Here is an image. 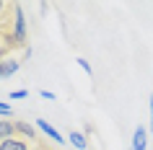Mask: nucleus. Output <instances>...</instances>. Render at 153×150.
Listing matches in <instances>:
<instances>
[{
    "mask_svg": "<svg viewBox=\"0 0 153 150\" xmlns=\"http://www.w3.org/2000/svg\"><path fill=\"white\" fill-rule=\"evenodd\" d=\"M10 39H13V47L16 49H29V26H26V16H24V5L16 3V10H13V26H10Z\"/></svg>",
    "mask_w": 153,
    "mask_h": 150,
    "instance_id": "f257e3e1",
    "label": "nucleus"
},
{
    "mask_svg": "<svg viewBox=\"0 0 153 150\" xmlns=\"http://www.w3.org/2000/svg\"><path fill=\"white\" fill-rule=\"evenodd\" d=\"M0 150H42V142H31V140H24V137H10V140H3L0 142Z\"/></svg>",
    "mask_w": 153,
    "mask_h": 150,
    "instance_id": "f03ea898",
    "label": "nucleus"
},
{
    "mask_svg": "<svg viewBox=\"0 0 153 150\" xmlns=\"http://www.w3.org/2000/svg\"><path fill=\"white\" fill-rule=\"evenodd\" d=\"M21 57L13 52V55H8V57H3L0 60V78H10L13 72H18V67H21Z\"/></svg>",
    "mask_w": 153,
    "mask_h": 150,
    "instance_id": "7ed1b4c3",
    "label": "nucleus"
},
{
    "mask_svg": "<svg viewBox=\"0 0 153 150\" xmlns=\"http://www.w3.org/2000/svg\"><path fill=\"white\" fill-rule=\"evenodd\" d=\"M13 10H16V3L0 0V29L8 34H10V26H13Z\"/></svg>",
    "mask_w": 153,
    "mask_h": 150,
    "instance_id": "20e7f679",
    "label": "nucleus"
},
{
    "mask_svg": "<svg viewBox=\"0 0 153 150\" xmlns=\"http://www.w3.org/2000/svg\"><path fill=\"white\" fill-rule=\"evenodd\" d=\"M16 132H18V137H24V140L39 142V134H36V129H34L31 124H26V122H21V119H16Z\"/></svg>",
    "mask_w": 153,
    "mask_h": 150,
    "instance_id": "39448f33",
    "label": "nucleus"
},
{
    "mask_svg": "<svg viewBox=\"0 0 153 150\" xmlns=\"http://www.w3.org/2000/svg\"><path fill=\"white\" fill-rule=\"evenodd\" d=\"M130 150H148V132H145V127L137 124L135 134H132V148Z\"/></svg>",
    "mask_w": 153,
    "mask_h": 150,
    "instance_id": "423d86ee",
    "label": "nucleus"
},
{
    "mask_svg": "<svg viewBox=\"0 0 153 150\" xmlns=\"http://www.w3.org/2000/svg\"><path fill=\"white\" fill-rule=\"evenodd\" d=\"M36 127H39V129H42L44 134H47L49 140H55V142H65V137H62L60 132H57V129H55L52 124H49L47 119H36Z\"/></svg>",
    "mask_w": 153,
    "mask_h": 150,
    "instance_id": "0eeeda50",
    "label": "nucleus"
},
{
    "mask_svg": "<svg viewBox=\"0 0 153 150\" xmlns=\"http://www.w3.org/2000/svg\"><path fill=\"white\" fill-rule=\"evenodd\" d=\"M13 52H16V47H13L10 34L0 29V60H3V57H8V55H13Z\"/></svg>",
    "mask_w": 153,
    "mask_h": 150,
    "instance_id": "6e6552de",
    "label": "nucleus"
},
{
    "mask_svg": "<svg viewBox=\"0 0 153 150\" xmlns=\"http://www.w3.org/2000/svg\"><path fill=\"white\" fill-rule=\"evenodd\" d=\"M16 122H10V119H0V142L3 140H10V137H16Z\"/></svg>",
    "mask_w": 153,
    "mask_h": 150,
    "instance_id": "1a4fd4ad",
    "label": "nucleus"
},
{
    "mask_svg": "<svg viewBox=\"0 0 153 150\" xmlns=\"http://www.w3.org/2000/svg\"><path fill=\"white\" fill-rule=\"evenodd\" d=\"M68 142H70V145H75L78 150H88V142H86V137H83L81 132H75V129L68 134Z\"/></svg>",
    "mask_w": 153,
    "mask_h": 150,
    "instance_id": "9d476101",
    "label": "nucleus"
},
{
    "mask_svg": "<svg viewBox=\"0 0 153 150\" xmlns=\"http://www.w3.org/2000/svg\"><path fill=\"white\" fill-rule=\"evenodd\" d=\"M75 62H78V67H81V70L86 72V75H94V70H91V65H88V60H83V57H78V60H75Z\"/></svg>",
    "mask_w": 153,
    "mask_h": 150,
    "instance_id": "9b49d317",
    "label": "nucleus"
},
{
    "mask_svg": "<svg viewBox=\"0 0 153 150\" xmlns=\"http://www.w3.org/2000/svg\"><path fill=\"white\" fill-rule=\"evenodd\" d=\"M26 96H29V91H26V88H18V91H13V93H10V98H26Z\"/></svg>",
    "mask_w": 153,
    "mask_h": 150,
    "instance_id": "f8f14e48",
    "label": "nucleus"
},
{
    "mask_svg": "<svg viewBox=\"0 0 153 150\" xmlns=\"http://www.w3.org/2000/svg\"><path fill=\"white\" fill-rule=\"evenodd\" d=\"M0 117H5V119L10 117V106H8V103H3V101H0Z\"/></svg>",
    "mask_w": 153,
    "mask_h": 150,
    "instance_id": "ddd939ff",
    "label": "nucleus"
},
{
    "mask_svg": "<svg viewBox=\"0 0 153 150\" xmlns=\"http://www.w3.org/2000/svg\"><path fill=\"white\" fill-rule=\"evenodd\" d=\"M151 137H153V93H151Z\"/></svg>",
    "mask_w": 153,
    "mask_h": 150,
    "instance_id": "4468645a",
    "label": "nucleus"
},
{
    "mask_svg": "<svg viewBox=\"0 0 153 150\" xmlns=\"http://www.w3.org/2000/svg\"><path fill=\"white\" fill-rule=\"evenodd\" d=\"M42 98H49V101H52V98H55V93H52V91H42Z\"/></svg>",
    "mask_w": 153,
    "mask_h": 150,
    "instance_id": "2eb2a0df",
    "label": "nucleus"
},
{
    "mask_svg": "<svg viewBox=\"0 0 153 150\" xmlns=\"http://www.w3.org/2000/svg\"><path fill=\"white\" fill-rule=\"evenodd\" d=\"M42 150H55V148H49V145H44V142H42Z\"/></svg>",
    "mask_w": 153,
    "mask_h": 150,
    "instance_id": "dca6fc26",
    "label": "nucleus"
}]
</instances>
